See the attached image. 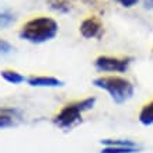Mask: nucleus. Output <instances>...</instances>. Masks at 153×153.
<instances>
[{
	"label": "nucleus",
	"mask_w": 153,
	"mask_h": 153,
	"mask_svg": "<svg viewBox=\"0 0 153 153\" xmlns=\"http://www.w3.org/2000/svg\"><path fill=\"white\" fill-rule=\"evenodd\" d=\"M58 23L49 17H38L30 20L20 30V38L31 44H44L51 41L58 34Z\"/></svg>",
	"instance_id": "f257e3e1"
},
{
	"label": "nucleus",
	"mask_w": 153,
	"mask_h": 153,
	"mask_svg": "<svg viewBox=\"0 0 153 153\" xmlns=\"http://www.w3.org/2000/svg\"><path fill=\"white\" fill-rule=\"evenodd\" d=\"M93 84L96 87L105 90L107 93L111 96L114 102L117 104H124L132 98L135 91L134 84L129 80L120 77V76H102L93 80Z\"/></svg>",
	"instance_id": "f03ea898"
},
{
	"label": "nucleus",
	"mask_w": 153,
	"mask_h": 153,
	"mask_svg": "<svg viewBox=\"0 0 153 153\" xmlns=\"http://www.w3.org/2000/svg\"><path fill=\"white\" fill-rule=\"evenodd\" d=\"M96 97H88L80 101H73L66 104L62 110L53 118V124L56 126H59L62 129H70L73 128L77 122L82 121V114L84 111L91 110L96 104Z\"/></svg>",
	"instance_id": "7ed1b4c3"
},
{
	"label": "nucleus",
	"mask_w": 153,
	"mask_h": 153,
	"mask_svg": "<svg viewBox=\"0 0 153 153\" xmlns=\"http://www.w3.org/2000/svg\"><path fill=\"white\" fill-rule=\"evenodd\" d=\"M132 58H117V56H98L94 60L96 69L100 72H120L124 73L128 70Z\"/></svg>",
	"instance_id": "20e7f679"
},
{
	"label": "nucleus",
	"mask_w": 153,
	"mask_h": 153,
	"mask_svg": "<svg viewBox=\"0 0 153 153\" xmlns=\"http://www.w3.org/2000/svg\"><path fill=\"white\" fill-rule=\"evenodd\" d=\"M102 33V23L97 17H88L80 24V34L87 39L100 38Z\"/></svg>",
	"instance_id": "39448f33"
},
{
	"label": "nucleus",
	"mask_w": 153,
	"mask_h": 153,
	"mask_svg": "<svg viewBox=\"0 0 153 153\" xmlns=\"http://www.w3.org/2000/svg\"><path fill=\"white\" fill-rule=\"evenodd\" d=\"M27 83L33 87H62L63 80L52 76H31L27 79Z\"/></svg>",
	"instance_id": "423d86ee"
},
{
	"label": "nucleus",
	"mask_w": 153,
	"mask_h": 153,
	"mask_svg": "<svg viewBox=\"0 0 153 153\" xmlns=\"http://www.w3.org/2000/svg\"><path fill=\"white\" fill-rule=\"evenodd\" d=\"M139 122L143 126L153 125V101L148 102L142 107L139 112Z\"/></svg>",
	"instance_id": "0eeeda50"
},
{
	"label": "nucleus",
	"mask_w": 153,
	"mask_h": 153,
	"mask_svg": "<svg viewBox=\"0 0 153 153\" xmlns=\"http://www.w3.org/2000/svg\"><path fill=\"white\" fill-rule=\"evenodd\" d=\"M0 76L10 84H20V83H23V82L27 80L21 73L16 72V70H10V69L1 70V72H0Z\"/></svg>",
	"instance_id": "6e6552de"
},
{
	"label": "nucleus",
	"mask_w": 153,
	"mask_h": 153,
	"mask_svg": "<svg viewBox=\"0 0 153 153\" xmlns=\"http://www.w3.org/2000/svg\"><path fill=\"white\" fill-rule=\"evenodd\" d=\"M140 148H131V146H104L100 153H138Z\"/></svg>",
	"instance_id": "1a4fd4ad"
},
{
	"label": "nucleus",
	"mask_w": 153,
	"mask_h": 153,
	"mask_svg": "<svg viewBox=\"0 0 153 153\" xmlns=\"http://www.w3.org/2000/svg\"><path fill=\"white\" fill-rule=\"evenodd\" d=\"M101 145L104 146H131V148H138V145L134 140L128 139H101Z\"/></svg>",
	"instance_id": "9d476101"
},
{
	"label": "nucleus",
	"mask_w": 153,
	"mask_h": 153,
	"mask_svg": "<svg viewBox=\"0 0 153 153\" xmlns=\"http://www.w3.org/2000/svg\"><path fill=\"white\" fill-rule=\"evenodd\" d=\"M48 3L53 10H58L60 13H69L72 10L69 0H48Z\"/></svg>",
	"instance_id": "9b49d317"
},
{
	"label": "nucleus",
	"mask_w": 153,
	"mask_h": 153,
	"mask_svg": "<svg viewBox=\"0 0 153 153\" xmlns=\"http://www.w3.org/2000/svg\"><path fill=\"white\" fill-rule=\"evenodd\" d=\"M14 14L10 10H0V28H7L14 23Z\"/></svg>",
	"instance_id": "f8f14e48"
},
{
	"label": "nucleus",
	"mask_w": 153,
	"mask_h": 153,
	"mask_svg": "<svg viewBox=\"0 0 153 153\" xmlns=\"http://www.w3.org/2000/svg\"><path fill=\"white\" fill-rule=\"evenodd\" d=\"M14 51V47L10 44V42L4 41V39H0V56L9 55Z\"/></svg>",
	"instance_id": "ddd939ff"
},
{
	"label": "nucleus",
	"mask_w": 153,
	"mask_h": 153,
	"mask_svg": "<svg viewBox=\"0 0 153 153\" xmlns=\"http://www.w3.org/2000/svg\"><path fill=\"white\" fill-rule=\"evenodd\" d=\"M13 124V120L7 115H0V128H6Z\"/></svg>",
	"instance_id": "4468645a"
},
{
	"label": "nucleus",
	"mask_w": 153,
	"mask_h": 153,
	"mask_svg": "<svg viewBox=\"0 0 153 153\" xmlns=\"http://www.w3.org/2000/svg\"><path fill=\"white\" fill-rule=\"evenodd\" d=\"M76 1H80V3L87 4V6H93V7H96V9H100V7H101L100 0H76Z\"/></svg>",
	"instance_id": "2eb2a0df"
},
{
	"label": "nucleus",
	"mask_w": 153,
	"mask_h": 153,
	"mask_svg": "<svg viewBox=\"0 0 153 153\" xmlns=\"http://www.w3.org/2000/svg\"><path fill=\"white\" fill-rule=\"evenodd\" d=\"M114 1L120 3L121 6H124L126 9H129V7H132V6H135L138 3V0H114Z\"/></svg>",
	"instance_id": "dca6fc26"
},
{
	"label": "nucleus",
	"mask_w": 153,
	"mask_h": 153,
	"mask_svg": "<svg viewBox=\"0 0 153 153\" xmlns=\"http://www.w3.org/2000/svg\"><path fill=\"white\" fill-rule=\"evenodd\" d=\"M143 3H145V7H153V0H143Z\"/></svg>",
	"instance_id": "f3484780"
}]
</instances>
